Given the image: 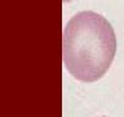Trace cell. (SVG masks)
<instances>
[{"instance_id": "cell-1", "label": "cell", "mask_w": 124, "mask_h": 117, "mask_svg": "<svg viewBox=\"0 0 124 117\" xmlns=\"http://www.w3.org/2000/svg\"><path fill=\"white\" fill-rule=\"evenodd\" d=\"M117 49L109 22L94 11L76 14L62 35V57L66 70L78 81L95 82L108 71Z\"/></svg>"}, {"instance_id": "cell-2", "label": "cell", "mask_w": 124, "mask_h": 117, "mask_svg": "<svg viewBox=\"0 0 124 117\" xmlns=\"http://www.w3.org/2000/svg\"><path fill=\"white\" fill-rule=\"evenodd\" d=\"M63 1H65V3H67V1H72V0H63Z\"/></svg>"}, {"instance_id": "cell-3", "label": "cell", "mask_w": 124, "mask_h": 117, "mask_svg": "<svg viewBox=\"0 0 124 117\" xmlns=\"http://www.w3.org/2000/svg\"><path fill=\"white\" fill-rule=\"evenodd\" d=\"M101 117H105V116H101Z\"/></svg>"}]
</instances>
